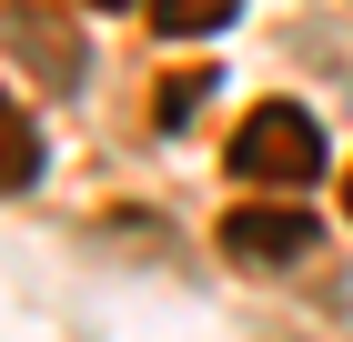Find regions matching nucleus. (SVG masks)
Masks as SVG:
<instances>
[{
	"instance_id": "1",
	"label": "nucleus",
	"mask_w": 353,
	"mask_h": 342,
	"mask_svg": "<svg viewBox=\"0 0 353 342\" xmlns=\"http://www.w3.org/2000/svg\"><path fill=\"white\" fill-rule=\"evenodd\" d=\"M222 161H232L252 191H283V202H293L303 182H323V121L293 111V101H263V111H243V131H232Z\"/></svg>"
},
{
	"instance_id": "2",
	"label": "nucleus",
	"mask_w": 353,
	"mask_h": 342,
	"mask_svg": "<svg viewBox=\"0 0 353 342\" xmlns=\"http://www.w3.org/2000/svg\"><path fill=\"white\" fill-rule=\"evenodd\" d=\"M313 211L303 202H243L232 211V222H222V252H232V262L243 272H293V262H313Z\"/></svg>"
},
{
	"instance_id": "3",
	"label": "nucleus",
	"mask_w": 353,
	"mask_h": 342,
	"mask_svg": "<svg viewBox=\"0 0 353 342\" xmlns=\"http://www.w3.org/2000/svg\"><path fill=\"white\" fill-rule=\"evenodd\" d=\"M0 51L21 61L30 81H51V91L81 81V30H71V21H41V0H0Z\"/></svg>"
},
{
	"instance_id": "4",
	"label": "nucleus",
	"mask_w": 353,
	"mask_h": 342,
	"mask_svg": "<svg viewBox=\"0 0 353 342\" xmlns=\"http://www.w3.org/2000/svg\"><path fill=\"white\" fill-rule=\"evenodd\" d=\"M30 171H41V131H30V111L0 91V191H21Z\"/></svg>"
},
{
	"instance_id": "5",
	"label": "nucleus",
	"mask_w": 353,
	"mask_h": 342,
	"mask_svg": "<svg viewBox=\"0 0 353 342\" xmlns=\"http://www.w3.org/2000/svg\"><path fill=\"white\" fill-rule=\"evenodd\" d=\"M141 10H152V30H162V41H202V30H222L243 0H141Z\"/></svg>"
},
{
	"instance_id": "6",
	"label": "nucleus",
	"mask_w": 353,
	"mask_h": 342,
	"mask_svg": "<svg viewBox=\"0 0 353 342\" xmlns=\"http://www.w3.org/2000/svg\"><path fill=\"white\" fill-rule=\"evenodd\" d=\"M202 91H212L202 71H172V81H162V121H172V131H182L192 111H202Z\"/></svg>"
},
{
	"instance_id": "7",
	"label": "nucleus",
	"mask_w": 353,
	"mask_h": 342,
	"mask_svg": "<svg viewBox=\"0 0 353 342\" xmlns=\"http://www.w3.org/2000/svg\"><path fill=\"white\" fill-rule=\"evenodd\" d=\"M81 10H132V0H81Z\"/></svg>"
},
{
	"instance_id": "8",
	"label": "nucleus",
	"mask_w": 353,
	"mask_h": 342,
	"mask_svg": "<svg viewBox=\"0 0 353 342\" xmlns=\"http://www.w3.org/2000/svg\"><path fill=\"white\" fill-rule=\"evenodd\" d=\"M343 211H353V182H343Z\"/></svg>"
}]
</instances>
